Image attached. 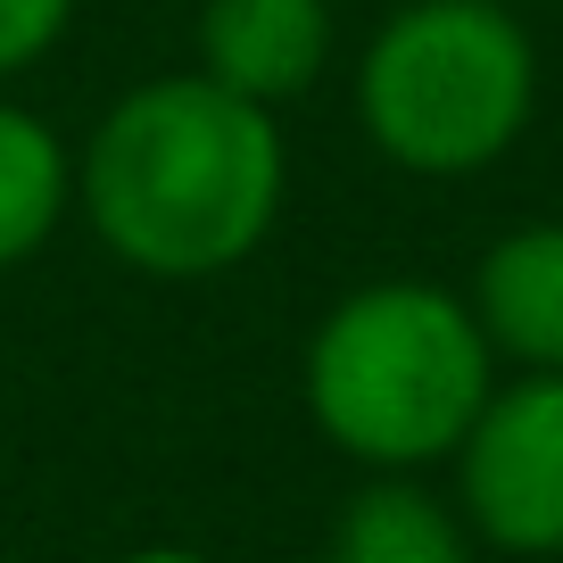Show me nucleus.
Returning a JSON list of instances; mask_svg holds the SVG:
<instances>
[{
  "instance_id": "f257e3e1",
  "label": "nucleus",
  "mask_w": 563,
  "mask_h": 563,
  "mask_svg": "<svg viewBox=\"0 0 563 563\" xmlns=\"http://www.w3.org/2000/svg\"><path fill=\"white\" fill-rule=\"evenodd\" d=\"M274 108L241 100L208 75H158V84L124 91L84 150V216L133 274H224L274 232Z\"/></svg>"
},
{
  "instance_id": "f03ea898",
  "label": "nucleus",
  "mask_w": 563,
  "mask_h": 563,
  "mask_svg": "<svg viewBox=\"0 0 563 563\" xmlns=\"http://www.w3.org/2000/svg\"><path fill=\"white\" fill-rule=\"evenodd\" d=\"M489 398V340L473 307L431 282H373L307 340V406L323 440L365 464H431Z\"/></svg>"
},
{
  "instance_id": "7ed1b4c3",
  "label": "nucleus",
  "mask_w": 563,
  "mask_h": 563,
  "mask_svg": "<svg viewBox=\"0 0 563 563\" xmlns=\"http://www.w3.org/2000/svg\"><path fill=\"white\" fill-rule=\"evenodd\" d=\"M539 58L506 0H406L356 67L373 150L415 175H473L530 124Z\"/></svg>"
},
{
  "instance_id": "20e7f679",
  "label": "nucleus",
  "mask_w": 563,
  "mask_h": 563,
  "mask_svg": "<svg viewBox=\"0 0 563 563\" xmlns=\"http://www.w3.org/2000/svg\"><path fill=\"white\" fill-rule=\"evenodd\" d=\"M464 456V514L506 555H563V373L489 389Z\"/></svg>"
},
{
  "instance_id": "39448f33",
  "label": "nucleus",
  "mask_w": 563,
  "mask_h": 563,
  "mask_svg": "<svg viewBox=\"0 0 563 563\" xmlns=\"http://www.w3.org/2000/svg\"><path fill=\"white\" fill-rule=\"evenodd\" d=\"M323 58H332L323 0H208L199 9V75L257 108L299 100L323 75Z\"/></svg>"
},
{
  "instance_id": "423d86ee",
  "label": "nucleus",
  "mask_w": 563,
  "mask_h": 563,
  "mask_svg": "<svg viewBox=\"0 0 563 563\" xmlns=\"http://www.w3.org/2000/svg\"><path fill=\"white\" fill-rule=\"evenodd\" d=\"M473 323L530 373H563V224H522L481 257Z\"/></svg>"
},
{
  "instance_id": "0eeeda50",
  "label": "nucleus",
  "mask_w": 563,
  "mask_h": 563,
  "mask_svg": "<svg viewBox=\"0 0 563 563\" xmlns=\"http://www.w3.org/2000/svg\"><path fill=\"white\" fill-rule=\"evenodd\" d=\"M332 563H473L456 514L415 481H365L332 522Z\"/></svg>"
},
{
  "instance_id": "6e6552de",
  "label": "nucleus",
  "mask_w": 563,
  "mask_h": 563,
  "mask_svg": "<svg viewBox=\"0 0 563 563\" xmlns=\"http://www.w3.org/2000/svg\"><path fill=\"white\" fill-rule=\"evenodd\" d=\"M67 216V150L42 117L0 100V265L34 257Z\"/></svg>"
},
{
  "instance_id": "1a4fd4ad",
  "label": "nucleus",
  "mask_w": 563,
  "mask_h": 563,
  "mask_svg": "<svg viewBox=\"0 0 563 563\" xmlns=\"http://www.w3.org/2000/svg\"><path fill=\"white\" fill-rule=\"evenodd\" d=\"M75 0H0V75L9 67H34L58 34H67Z\"/></svg>"
},
{
  "instance_id": "9d476101",
  "label": "nucleus",
  "mask_w": 563,
  "mask_h": 563,
  "mask_svg": "<svg viewBox=\"0 0 563 563\" xmlns=\"http://www.w3.org/2000/svg\"><path fill=\"white\" fill-rule=\"evenodd\" d=\"M124 563H208V555H191V547H141V555H124Z\"/></svg>"
}]
</instances>
